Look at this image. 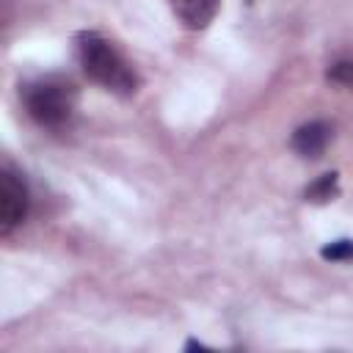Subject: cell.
<instances>
[{
    "label": "cell",
    "mask_w": 353,
    "mask_h": 353,
    "mask_svg": "<svg viewBox=\"0 0 353 353\" xmlns=\"http://www.w3.org/2000/svg\"><path fill=\"white\" fill-rule=\"evenodd\" d=\"M74 50H77V61H80L85 77L94 80L97 85H102L119 97H132L138 91V85H141L138 72L124 58V52L102 33H97V30L77 33Z\"/></svg>",
    "instance_id": "cell-1"
},
{
    "label": "cell",
    "mask_w": 353,
    "mask_h": 353,
    "mask_svg": "<svg viewBox=\"0 0 353 353\" xmlns=\"http://www.w3.org/2000/svg\"><path fill=\"white\" fill-rule=\"evenodd\" d=\"M22 102L28 116L44 130H63L69 127L77 110V88L63 74H44L22 88Z\"/></svg>",
    "instance_id": "cell-2"
},
{
    "label": "cell",
    "mask_w": 353,
    "mask_h": 353,
    "mask_svg": "<svg viewBox=\"0 0 353 353\" xmlns=\"http://www.w3.org/2000/svg\"><path fill=\"white\" fill-rule=\"evenodd\" d=\"M30 210V193L22 179V174L11 165H3L0 171V234L8 237Z\"/></svg>",
    "instance_id": "cell-3"
},
{
    "label": "cell",
    "mask_w": 353,
    "mask_h": 353,
    "mask_svg": "<svg viewBox=\"0 0 353 353\" xmlns=\"http://www.w3.org/2000/svg\"><path fill=\"white\" fill-rule=\"evenodd\" d=\"M331 138H334V127H331L328 121L317 119V121L301 124V127L292 132L290 146H292L295 154H301V157H306V160H314V157H320V154L325 152V146L331 143Z\"/></svg>",
    "instance_id": "cell-4"
},
{
    "label": "cell",
    "mask_w": 353,
    "mask_h": 353,
    "mask_svg": "<svg viewBox=\"0 0 353 353\" xmlns=\"http://www.w3.org/2000/svg\"><path fill=\"white\" fill-rule=\"evenodd\" d=\"M168 3H171L174 17L188 30H204L221 8V0H168Z\"/></svg>",
    "instance_id": "cell-5"
},
{
    "label": "cell",
    "mask_w": 353,
    "mask_h": 353,
    "mask_svg": "<svg viewBox=\"0 0 353 353\" xmlns=\"http://www.w3.org/2000/svg\"><path fill=\"white\" fill-rule=\"evenodd\" d=\"M303 196H306V201H312V204H328V201H334V199L339 196V174H336V171H328V174L317 176V179L303 190Z\"/></svg>",
    "instance_id": "cell-6"
},
{
    "label": "cell",
    "mask_w": 353,
    "mask_h": 353,
    "mask_svg": "<svg viewBox=\"0 0 353 353\" xmlns=\"http://www.w3.org/2000/svg\"><path fill=\"white\" fill-rule=\"evenodd\" d=\"M325 80L334 83V85H342V88H353V58L334 61L325 72Z\"/></svg>",
    "instance_id": "cell-7"
},
{
    "label": "cell",
    "mask_w": 353,
    "mask_h": 353,
    "mask_svg": "<svg viewBox=\"0 0 353 353\" xmlns=\"http://www.w3.org/2000/svg\"><path fill=\"white\" fill-rule=\"evenodd\" d=\"M320 256L328 262H353V240H334L320 248Z\"/></svg>",
    "instance_id": "cell-8"
}]
</instances>
